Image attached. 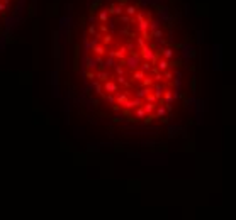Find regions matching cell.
Segmentation results:
<instances>
[{"label":"cell","mask_w":236,"mask_h":220,"mask_svg":"<svg viewBox=\"0 0 236 220\" xmlns=\"http://www.w3.org/2000/svg\"><path fill=\"white\" fill-rule=\"evenodd\" d=\"M150 88H139V90H136V91H134V97H138V98H144V97H146V95L148 93H150Z\"/></svg>","instance_id":"9a60e30c"},{"label":"cell","mask_w":236,"mask_h":220,"mask_svg":"<svg viewBox=\"0 0 236 220\" xmlns=\"http://www.w3.org/2000/svg\"><path fill=\"white\" fill-rule=\"evenodd\" d=\"M90 85H92V88L95 90V93H99V95H102V93H104L102 81H99V80H92V81H90Z\"/></svg>","instance_id":"9c48e42d"},{"label":"cell","mask_w":236,"mask_h":220,"mask_svg":"<svg viewBox=\"0 0 236 220\" xmlns=\"http://www.w3.org/2000/svg\"><path fill=\"white\" fill-rule=\"evenodd\" d=\"M114 59H116V58H109V56H107V59L104 61V66H106V70H107V68H114V64H116V61H114Z\"/></svg>","instance_id":"484cf974"},{"label":"cell","mask_w":236,"mask_h":220,"mask_svg":"<svg viewBox=\"0 0 236 220\" xmlns=\"http://www.w3.org/2000/svg\"><path fill=\"white\" fill-rule=\"evenodd\" d=\"M136 44H138V47L141 49L143 46H146V41H144L143 37H138V39H136Z\"/></svg>","instance_id":"74e56055"},{"label":"cell","mask_w":236,"mask_h":220,"mask_svg":"<svg viewBox=\"0 0 236 220\" xmlns=\"http://www.w3.org/2000/svg\"><path fill=\"white\" fill-rule=\"evenodd\" d=\"M122 12H124V7L122 5H114L112 15H122Z\"/></svg>","instance_id":"4316f807"},{"label":"cell","mask_w":236,"mask_h":220,"mask_svg":"<svg viewBox=\"0 0 236 220\" xmlns=\"http://www.w3.org/2000/svg\"><path fill=\"white\" fill-rule=\"evenodd\" d=\"M139 64H141V70L143 71H150V68H151L150 61H143V63H139Z\"/></svg>","instance_id":"e575fe53"},{"label":"cell","mask_w":236,"mask_h":220,"mask_svg":"<svg viewBox=\"0 0 236 220\" xmlns=\"http://www.w3.org/2000/svg\"><path fill=\"white\" fill-rule=\"evenodd\" d=\"M151 37H153V39H161V37H163V30H161V29L151 30Z\"/></svg>","instance_id":"d4e9b609"},{"label":"cell","mask_w":236,"mask_h":220,"mask_svg":"<svg viewBox=\"0 0 236 220\" xmlns=\"http://www.w3.org/2000/svg\"><path fill=\"white\" fill-rule=\"evenodd\" d=\"M153 85H155L153 95H155L156 98H161V95H163V91H165V86H163V85H160L158 81H156V83H153Z\"/></svg>","instance_id":"8fae6325"},{"label":"cell","mask_w":236,"mask_h":220,"mask_svg":"<svg viewBox=\"0 0 236 220\" xmlns=\"http://www.w3.org/2000/svg\"><path fill=\"white\" fill-rule=\"evenodd\" d=\"M102 37H104V44H110V42H112V36H110L109 32H107L106 36H102Z\"/></svg>","instance_id":"f35d334b"},{"label":"cell","mask_w":236,"mask_h":220,"mask_svg":"<svg viewBox=\"0 0 236 220\" xmlns=\"http://www.w3.org/2000/svg\"><path fill=\"white\" fill-rule=\"evenodd\" d=\"M85 64H87V70H95V68H97V61H95V58L87 56V58H85Z\"/></svg>","instance_id":"4fadbf2b"},{"label":"cell","mask_w":236,"mask_h":220,"mask_svg":"<svg viewBox=\"0 0 236 220\" xmlns=\"http://www.w3.org/2000/svg\"><path fill=\"white\" fill-rule=\"evenodd\" d=\"M161 73H163V78H165V80H172V78H173V73H172L170 70H165V71H161Z\"/></svg>","instance_id":"836d02e7"},{"label":"cell","mask_w":236,"mask_h":220,"mask_svg":"<svg viewBox=\"0 0 236 220\" xmlns=\"http://www.w3.org/2000/svg\"><path fill=\"white\" fill-rule=\"evenodd\" d=\"M127 56V49H126V47H119V49H116V51H114V58H117V59H121V61H122L124 59V58H126Z\"/></svg>","instance_id":"ba28073f"},{"label":"cell","mask_w":236,"mask_h":220,"mask_svg":"<svg viewBox=\"0 0 236 220\" xmlns=\"http://www.w3.org/2000/svg\"><path fill=\"white\" fill-rule=\"evenodd\" d=\"M4 10H5V5L4 3H0V12H4Z\"/></svg>","instance_id":"6f0895ef"},{"label":"cell","mask_w":236,"mask_h":220,"mask_svg":"<svg viewBox=\"0 0 236 220\" xmlns=\"http://www.w3.org/2000/svg\"><path fill=\"white\" fill-rule=\"evenodd\" d=\"M141 105H143V98L134 97V98H127V100L124 102L122 107L124 108H136V107H141Z\"/></svg>","instance_id":"6da1fadb"},{"label":"cell","mask_w":236,"mask_h":220,"mask_svg":"<svg viewBox=\"0 0 236 220\" xmlns=\"http://www.w3.org/2000/svg\"><path fill=\"white\" fill-rule=\"evenodd\" d=\"M110 78V74H109V71H106V70H102V71H99V73H95V80H99V81H106V80H109Z\"/></svg>","instance_id":"7c38bea8"},{"label":"cell","mask_w":236,"mask_h":220,"mask_svg":"<svg viewBox=\"0 0 236 220\" xmlns=\"http://www.w3.org/2000/svg\"><path fill=\"white\" fill-rule=\"evenodd\" d=\"M99 103H100L99 100H92V105H93V107H99Z\"/></svg>","instance_id":"f5cc1de1"},{"label":"cell","mask_w":236,"mask_h":220,"mask_svg":"<svg viewBox=\"0 0 236 220\" xmlns=\"http://www.w3.org/2000/svg\"><path fill=\"white\" fill-rule=\"evenodd\" d=\"M161 78H163V74L160 73V71H158V73H155V76H153V80L155 81H161Z\"/></svg>","instance_id":"f6af8a7d"},{"label":"cell","mask_w":236,"mask_h":220,"mask_svg":"<svg viewBox=\"0 0 236 220\" xmlns=\"http://www.w3.org/2000/svg\"><path fill=\"white\" fill-rule=\"evenodd\" d=\"M107 19H109V14H107V10H102V12L99 14V20H100V22H106Z\"/></svg>","instance_id":"f546056e"},{"label":"cell","mask_w":236,"mask_h":220,"mask_svg":"<svg viewBox=\"0 0 236 220\" xmlns=\"http://www.w3.org/2000/svg\"><path fill=\"white\" fill-rule=\"evenodd\" d=\"M155 115H156V118L165 117V115H167V108H165L163 105H160L158 108H155Z\"/></svg>","instance_id":"44dd1931"},{"label":"cell","mask_w":236,"mask_h":220,"mask_svg":"<svg viewBox=\"0 0 236 220\" xmlns=\"http://www.w3.org/2000/svg\"><path fill=\"white\" fill-rule=\"evenodd\" d=\"M53 83H55V85L58 83V74H56V73H55V76H53Z\"/></svg>","instance_id":"816d5d0a"},{"label":"cell","mask_w":236,"mask_h":220,"mask_svg":"<svg viewBox=\"0 0 236 220\" xmlns=\"http://www.w3.org/2000/svg\"><path fill=\"white\" fill-rule=\"evenodd\" d=\"M85 76H87V80H89V81L95 80V73H93L92 70H87V71H85Z\"/></svg>","instance_id":"1f68e13d"},{"label":"cell","mask_w":236,"mask_h":220,"mask_svg":"<svg viewBox=\"0 0 236 220\" xmlns=\"http://www.w3.org/2000/svg\"><path fill=\"white\" fill-rule=\"evenodd\" d=\"M124 47H126V49L129 51V53H131V51H136V46H134V42H133V41H129V42H127Z\"/></svg>","instance_id":"8d00e7d4"},{"label":"cell","mask_w":236,"mask_h":220,"mask_svg":"<svg viewBox=\"0 0 236 220\" xmlns=\"http://www.w3.org/2000/svg\"><path fill=\"white\" fill-rule=\"evenodd\" d=\"M155 118H156L155 112H151V114H146V115L143 117V124H144V125H151V124H153V120H155Z\"/></svg>","instance_id":"5bb4252c"},{"label":"cell","mask_w":236,"mask_h":220,"mask_svg":"<svg viewBox=\"0 0 236 220\" xmlns=\"http://www.w3.org/2000/svg\"><path fill=\"white\" fill-rule=\"evenodd\" d=\"M95 44H99V39H97V37H93V39H89V47H90V49H92Z\"/></svg>","instance_id":"ab89813d"},{"label":"cell","mask_w":236,"mask_h":220,"mask_svg":"<svg viewBox=\"0 0 236 220\" xmlns=\"http://www.w3.org/2000/svg\"><path fill=\"white\" fill-rule=\"evenodd\" d=\"M153 83H155V80L151 76H144L143 80H141V85H143L144 88H150V86H153Z\"/></svg>","instance_id":"d6986e66"},{"label":"cell","mask_w":236,"mask_h":220,"mask_svg":"<svg viewBox=\"0 0 236 220\" xmlns=\"http://www.w3.org/2000/svg\"><path fill=\"white\" fill-rule=\"evenodd\" d=\"M160 51H161V58H165V59L170 61L172 58H173V49H172V47H163L161 46Z\"/></svg>","instance_id":"8992f818"},{"label":"cell","mask_w":236,"mask_h":220,"mask_svg":"<svg viewBox=\"0 0 236 220\" xmlns=\"http://www.w3.org/2000/svg\"><path fill=\"white\" fill-rule=\"evenodd\" d=\"M144 115H146V112L143 110V107H136V118L139 120V118H143Z\"/></svg>","instance_id":"f1b7e54d"},{"label":"cell","mask_w":236,"mask_h":220,"mask_svg":"<svg viewBox=\"0 0 236 220\" xmlns=\"http://www.w3.org/2000/svg\"><path fill=\"white\" fill-rule=\"evenodd\" d=\"M155 108H156V103H151V102H146V103L143 105V110L146 112V114H151V112H155Z\"/></svg>","instance_id":"ffe728a7"},{"label":"cell","mask_w":236,"mask_h":220,"mask_svg":"<svg viewBox=\"0 0 236 220\" xmlns=\"http://www.w3.org/2000/svg\"><path fill=\"white\" fill-rule=\"evenodd\" d=\"M161 98H163L165 102H172V100H173V91L165 90V91H163V95H161Z\"/></svg>","instance_id":"7402d4cb"},{"label":"cell","mask_w":236,"mask_h":220,"mask_svg":"<svg viewBox=\"0 0 236 220\" xmlns=\"http://www.w3.org/2000/svg\"><path fill=\"white\" fill-rule=\"evenodd\" d=\"M107 56H109V58H114V51H107Z\"/></svg>","instance_id":"11a10c76"},{"label":"cell","mask_w":236,"mask_h":220,"mask_svg":"<svg viewBox=\"0 0 236 220\" xmlns=\"http://www.w3.org/2000/svg\"><path fill=\"white\" fill-rule=\"evenodd\" d=\"M136 10H138V7H134V5H126V9H124V12H126L127 15L134 17V14H136Z\"/></svg>","instance_id":"603a6c76"},{"label":"cell","mask_w":236,"mask_h":220,"mask_svg":"<svg viewBox=\"0 0 236 220\" xmlns=\"http://www.w3.org/2000/svg\"><path fill=\"white\" fill-rule=\"evenodd\" d=\"M158 26H160V22H158V20H153V22H150L148 27H150L151 30H155V29H158Z\"/></svg>","instance_id":"60d3db41"},{"label":"cell","mask_w":236,"mask_h":220,"mask_svg":"<svg viewBox=\"0 0 236 220\" xmlns=\"http://www.w3.org/2000/svg\"><path fill=\"white\" fill-rule=\"evenodd\" d=\"M112 110H114V112H121V107H119L117 103H114V105H112Z\"/></svg>","instance_id":"7dc6e473"},{"label":"cell","mask_w":236,"mask_h":220,"mask_svg":"<svg viewBox=\"0 0 236 220\" xmlns=\"http://www.w3.org/2000/svg\"><path fill=\"white\" fill-rule=\"evenodd\" d=\"M87 32H89L90 36H95V34H97V29H95V26H90V27H89V30H87Z\"/></svg>","instance_id":"b9f144b4"},{"label":"cell","mask_w":236,"mask_h":220,"mask_svg":"<svg viewBox=\"0 0 236 220\" xmlns=\"http://www.w3.org/2000/svg\"><path fill=\"white\" fill-rule=\"evenodd\" d=\"M148 26H150V22H148L146 19H141L139 22H138V30H139V32H143V30H148Z\"/></svg>","instance_id":"ac0fdd59"},{"label":"cell","mask_w":236,"mask_h":220,"mask_svg":"<svg viewBox=\"0 0 236 220\" xmlns=\"http://www.w3.org/2000/svg\"><path fill=\"white\" fill-rule=\"evenodd\" d=\"M73 70L80 71V44L75 46V53H73Z\"/></svg>","instance_id":"277c9868"},{"label":"cell","mask_w":236,"mask_h":220,"mask_svg":"<svg viewBox=\"0 0 236 220\" xmlns=\"http://www.w3.org/2000/svg\"><path fill=\"white\" fill-rule=\"evenodd\" d=\"M92 51H93V54H95V56H104V54H106V47L99 46V44H95V46L92 47Z\"/></svg>","instance_id":"e0dca14e"},{"label":"cell","mask_w":236,"mask_h":220,"mask_svg":"<svg viewBox=\"0 0 236 220\" xmlns=\"http://www.w3.org/2000/svg\"><path fill=\"white\" fill-rule=\"evenodd\" d=\"M119 34H121V36H129V30H127V29H122V30H119Z\"/></svg>","instance_id":"bcb514c9"},{"label":"cell","mask_w":236,"mask_h":220,"mask_svg":"<svg viewBox=\"0 0 236 220\" xmlns=\"http://www.w3.org/2000/svg\"><path fill=\"white\" fill-rule=\"evenodd\" d=\"M124 120V115L121 114V115H116V117H114V122H116V124H119V122H122Z\"/></svg>","instance_id":"ee69618b"},{"label":"cell","mask_w":236,"mask_h":220,"mask_svg":"<svg viewBox=\"0 0 236 220\" xmlns=\"http://www.w3.org/2000/svg\"><path fill=\"white\" fill-rule=\"evenodd\" d=\"M175 47H177V49H184V42H177V44H175Z\"/></svg>","instance_id":"c3c4849f"},{"label":"cell","mask_w":236,"mask_h":220,"mask_svg":"<svg viewBox=\"0 0 236 220\" xmlns=\"http://www.w3.org/2000/svg\"><path fill=\"white\" fill-rule=\"evenodd\" d=\"M100 32H107V26H104V24H102V26H100Z\"/></svg>","instance_id":"f907efd6"},{"label":"cell","mask_w":236,"mask_h":220,"mask_svg":"<svg viewBox=\"0 0 236 220\" xmlns=\"http://www.w3.org/2000/svg\"><path fill=\"white\" fill-rule=\"evenodd\" d=\"M139 51H141V53H139V58H143V61H151V58H153V54H155V51L151 49V47L143 46Z\"/></svg>","instance_id":"3957f363"},{"label":"cell","mask_w":236,"mask_h":220,"mask_svg":"<svg viewBox=\"0 0 236 220\" xmlns=\"http://www.w3.org/2000/svg\"><path fill=\"white\" fill-rule=\"evenodd\" d=\"M114 98H116V103L122 107L124 102L129 98V91H124V93H119V91H116V93H114Z\"/></svg>","instance_id":"5b68a950"},{"label":"cell","mask_w":236,"mask_h":220,"mask_svg":"<svg viewBox=\"0 0 236 220\" xmlns=\"http://www.w3.org/2000/svg\"><path fill=\"white\" fill-rule=\"evenodd\" d=\"M160 120L163 122V124H168V118L167 117H160Z\"/></svg>","instance_id":"db71d44e"},{"label":"cell","mask_w":236,"mask_h":220,"mask_svg":"<svg viewBox=\"0 0 236 220\" xmlns=\"http://www.w3.org/2000/svg\"><path fill=\"white\" fill-rule=\"evenodd\" d=\"M172 66H173V68H180V66H182V59H175V61H172Z\"/></svg>","instance_id":"7bdbcfd3"},{"label":"cell","mask_w":236,"mask_h":220,"mask_svg":"<svg viewBox=\"0 0 236 220\" xmlns=\"http://www.w3.org/2000/svg\"><path fill=\"white\" fill-rule=\"evenodd\" d=\"M144 76H146V71L136 70V71H133V78H131V81H141Z\"/></svg>","instance_id":"30bf717a"},{"label":"cell","mask_w":236,"mask_h":220,"mask_svg":"<svg viewBox=\"0 0 236 220\" xmlns=\"http://www.w3.org/2000/svg\"><path fill=\"white\" fill-rule=\"evenodd\" d=\"M102 98H104L106 102H109L110 105H114V103H116V98H114V93H107V95H104V93H102Z\"/></svg>","instance_id":"cb8c5ba5"},{"label":"cell","mask_w":236,"mask_h":220,"mask_svg":"<svg viewBox=\"0 0 236 220\" xmlns=\"http://www.w3.org/2000/svg\"><path fill=\"white\" fill-rule=\"evenodd\" d=\"M116 83H117V85H122V86H126V88H129V86H131V83L126 80V78H124V74H117Z\"/></svg>","instance_id":"2e32d148"},{"label":"cell","mask_w":236,"mask_h":220,"mask_svg":"<svg viewBox=\"0 0 236 220\" xmlns=\"http://www.w3.org/2000/svg\"><path fill=\"white\" fill-rule=\"evenodd\" d=\"M102 88H104V91H109V93H116V91H119V85H117L116 81H110V80L104 81Z\"/></svg>","instance_id":"7a4b0ae2"},{"label":"cell","mask_w":236,"mask_h":220,"mask_svg":"<svg viewBox=\"0 0 236 220\" xmlns=\"http://www.w3.org/2000/svg\"><path fill=\"white\" fill-rule=\"evenodd\" d=\"M144 98H146V102H151V103H156V100H158V98L153 95V91H150V93H148Z\"/></svg>","instance_id":"4dcf8cb0"},{"label":"cell","mask_w":236,"mask_h":220,"mask_svg":"<svg viewBox=\"0 0 236 220\" xmlns=\"http://www.w3.org/2000/svg\"><path fill=\"white\" fill-rule=\"evenodd\" d=\"M117 3H119V5H126V3H127V0H117Z\"/></svg>","instance_id":"681fc988"},{"label":"cell","mask_w":236,"mask_h":220,"mask_svg":"<svg viewBox=\"0 0 236 220\" xmlns=\"http://www.w3.org/2000/svg\"><path fill=\"white\" fill-rule=\"evenodd\" d=\"M197 56V51L194 49V47H190V49H185V58H195Z\"/></svg>","instance_id":"83f0119b"},{"label":"cell","mask_w":236,"mask_h":220,"mask_svg":"<svg viewBox=\"0 0 236 220\" xmlns=\"http://www.w3.org/2000/svg\"><path fill=\"white\" fill-rule=\"evenodd\" d=\"M119 17H121V20H122L126 26H129V22L133 20V17H131V15H119Z\"/></svg>","instance_id":"d590c367"},{"label":"cell","mask_w":236,"mask_h":220,"mask_svg":"<svg viewBox=\"0 0 236 220\" xmlns=\"http://www.w3.org/2000/svg\"><path fill=\"white\" fill-rule=\"evenodd\" d=\"M2 3H4V5H5V7H7V5H9V3H10V0H2Z\"/></svg>","instance_id":"9f6ffc18"},{"label":"cell","mask_w":236,"mask_h":220,"mask_svg":"<svg viewBox=\"0 0 236 220\" xmlns=\"http://www.w3.org/2000/svg\"><path fill=\"white\" fill-rule=\"evenodd\" d=\"M156 68L160 71H165V70L170 68V63H168V59H165V58H160V59L156 61Z\"/></svg>","instance_id":"52a82bcc"},{"label":"cell","mask_w":236,"mask_h":220,"mask_svg":"<svg viewBox=\"0 0 236 220\" xmlns=\"http://www.w3.org/2000/svg\"><path fill=\"white\" fill-rule=\"evenodd\" d=\"M190 91H192V93L197 91V80H195V78H192V80H190Z\"/></svg>","instance_id":"d6a6232c"}]
</instances>
